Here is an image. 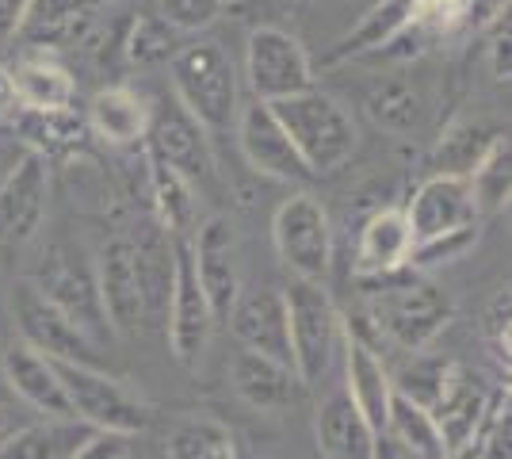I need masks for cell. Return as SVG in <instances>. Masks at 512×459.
I'll list each match as a JSON object with an SVG mask.
<instances>
[{
  "mask_svg": "<svg viewBox=\"0 0 512 459\" xmlns=\"http://www.w3.org/2000/svg\"><path fill=\"white\" fill-rule=\"evenodd\" d=\"M96 287L107 326L123 337H142L165 326L172 291V241L111 238L96 261Z\"/></svg>",
  "mask_w": 512,
  "mask_h": 459,
  "instance_id": "obj_1",
  "label": "cell"
},
{
  "mask_svg": "<svg viewBox=\"0 0 512 459\" xmlns=\"http://www.w3.org/2000/svg\"><path fill=\"white\" fill-rule=\"evenodd\" d=\"M363 291L360 322L375 337L406 352H421L451 322V299L417 268H398L375 280H356Z\"/></svg>",
  "mask_w": 512,
  "mask_h": 459,
  "instance_id": "obj_2",
  "label": "cell"
},
{
  "mask_svg": "<svg viewBox=\"0 0 512 459\" xmlns=\"http://www.w3.org/2000/svg\"><path fill=\"white\" fill-rule=\"evenodd\" d=\"M172 96L184 111L199 119L207 134L234 131L241 111V81H237L234 58L211 39L184 43L169 62Z\"/></svg>",
  "mask_w": 512,
  "mask_h": 459,
  "instance_id": "obj_3",
  "label": "cell"
},
{
  "mask_svg": "<svg viewBox=\"0 0 512 459\" xmlns=\"http://www.w3.org/2000/svg\"><path fill=\"white\" fill-rule=\"evenodd\" d=\"M272 115L279 119V127L287 131L291 146L299 150L306 161V169L314 176H329L348 165V157L356 153V123L341 100H333L321 88H306L295 96H283L268 104Z\"/></svg>",
  "mask_w": 512,
  "mask_h": 459,
  "instance_id": "obj_4",
  "label": "cell"
},
{
  "mask_svg": "<svg viewBox=\"0 0 512 459\" xmlns=\"http://www.w3.org/2000/svg\"><path fill=\"white\" fill-rule=\"evenodd\" d=\"M287 303V333H291V368L302 387L321 383L344 341V318L333 295L318 280H291L283 291Z\"/></svg>",
  "mask_w": 512,
  "mask_h": 459,
  "instance_id": "obj_5",
  "label": "cell"
},
{
  "mask_svg": "<svg viewBox=\"0 0 512 459\" xmlns=\"http://www.w3.org/2000/svg\"><path fill=\"white\" fill-rule=\"evenodd\" d=\"M50 364L58 372L65 402L77 421L107 433H123V437H138L150 429V406L138 402L119 379L104 375L96 364H77V360H50Z\"/></svg>",
  "mask_w": 512,
  "mask_h": 459,
  "instance_id": "obj_6",
  "label": "cell"
},
{
  "mask_svg": "<svg viewBox=\"0 0 512 459\" xmlns=\"http://www.w3.org/2000/svg\"><path fill=\"white\" fill-rule=\"evenodd\" d=\"M272 241L291 276L325 284L333 268V226H329L321 199H314L310 192L283 199L272 219Z\"/></svg>",
  "mask_w": 512,
  "mask_h": 459,
  "instance_id": "obj_7",
  "label": "cell"
},
{
  "mask_svg": "<svg viewBox=\"0 0 512 459\" xmlns=\"http://www.w3.org/2000/svg\"><path fill=\"white\" fill-rule=\"evenodd\" d=\"M214 326H218V318H214L211 303L195 280L192 249L184 238H172V291L169 310H165V333H169V349L176 356V364L195 368L211 345Z\"/></svg>",
  "mask_w": 512,
  "mask_h": 459,
  "instance_id": "obj_8",
  "label": "cell"
},
{
  "mask_svg": "<svg viewBox=\"0 0 512 459\" xmlns=\"http://www.w3.org/2000/svg\"><path fill=\"white\" fill-rule=\"evenodd\" d=\"M245 81L253 88V100L272 104L314 88V62L291 31L256 27L245 46Z\"/></svg>",
  "mask_w": 512,
  "mask_h": 459,
  "instance_id": "obj_9",
  "label": "cell"
},
{
  "mask_svg": "<svg viewBox=\"0 0 512 459\" xmlns=\"http://www.w3.org/2000/svg\"><path fill=\"white\" fill-rule=\"evenodd\" d=\"M146 150L165 161L169 169L184 176L188 184L199 180H211L214 173V157L207 131L199 127V119H192L184 104L176 96H161L150 104V131H146Z\"/></svg>",
  "mask_w": 512,
  "mask_h": 459,
  "instance_id": "obj_10",
  "label": "cell"
},
{
  "mask_svg": "<svg viewBox=\"0 0 512 459\" xmlns=\"http://www.w3.org/2000/svg\"><path fill=\"white\" fill-rule=\"evenodd\" d=\"M16 326L23 333V345L43 352L46 360H77V364H100V345L81 326H73L58 306L39 295L35 284H20L12 295Z\"/></svg>",
  "mask_w": 512,
  "mask_h": 459,
  "instance_id": "obj_11",
  "label": "cell"
},
{
  "mask_svg": "<svg viewBox=\"0 0 512 459\" xmlns=\"http://www.w3.org/2000/svg\"><path fill=\"white\" fill-rule=\"evenodd\" d=\"M188 249H192L195 280L203 287L214 318L226 322L230 306H234L237 295L245 291V287H241V241H237L234 222L222 219V215L207 219L195 230V238L188 241Z\"/></svg>",
  "mask_w": 512,
  "mask_h": 459,
  "instance_id": "obj_12",
  "label": "cell"
},
{
  "mask_svg": "<svg viewBox=\"0 0 512 459\" xmlns=\"http://www.w3.org/2000/svg\"><path fill=\"white\" fill-rule=\"evenodd\" d=\"M402 211H406L413 245L428 238H444V234H455V230H467V226H478V215H482L478 203H474L467 176L459 173H436L421 180L413 199Z\"/></svg>",
  "mask_w": 512,
  "mask_h": 459,
  "instance_id": "obj_13",
  "label": "cell"
},
{
  "mask_svg": "<svg viewBox=\"0 0 512 459\" xmlns=\"http://www.w3.org/2000/svg\"><path fill=\"white\" fill-rule=\"evenodd\" d=\"M234 134H237L241 153H245V161H249L260 176L287 180V184H306V180H314V173L306 169V161H302L299 150L291 146L287 131L279 127V119L272 115V108H268L264 100L241 104Z\"/></svg>",
  "mask_w": 512,
  "mask_h": 459,
  "instance_id": "obj_14",
  "label": "cell"
},
{
  "mask_svg": "<svg viewBox=\"0 0 512 459\" xmlns=\"http://www.w3.org/2000/svg\"><path fill=\"white\" fill-rule=\"evenodd\" d=\"M35 287H39L43 299H50V303L62 310L73 326L85 329L96 345L111 333L104 303H100V287H96V272L85 268L81 261H73V257H65V253H54V257L39 268Z\"/></svg>",
  "mask_w": 512,
  "mask_h": 459,
  "instance_id": "obj_15",
  "label": "cell"
},
{
  "mask_svg": "<svg viewBox=\"0 0 512 459\" xmlns=\"http://www.w3.org/2000/svg\"><path fill=\"white\" fill-rule=\"evenodd\" d=\"M46 199H50L46 157L27 150L12 176L0 184V245L4 249H23L43 230Z\"/></svg>",
  "mask_w": 512,
  "mask_h": 459,
  "instance_id": "obj_16",
  "label": "cell"
},
{
  "mask_svg": "<svg viewBox=\"0 0 512 459\" xmlns=\"http://www.w3.org/2000/svg\"><path fill=\"white\" fill-rule=\"evenodd\" d=\"M230 333L241 349L272 356L279 364H291V333H287V303L279 287H253L241 291L226 314Z\"/></svg>",
  "mask_w": 512,
  "mask_h": 459,
  "instance_id": "obj_17",
  "label": "cell"
},
{
  "mask_svg": "<svg viewBox=\"0 0 512 459\" xmlns=\"http://www.w3.org/2000/svg\"><path fill=\"white\" fill-rule=\"evenodd\" d=\"M486 410H490V394L482 391L478 375L463 368V364H451L448 375H444V387L436 394V402L428 406V414L440 429V440H444V452H463L474 444L482 421H486Z\"/></svg>",
  "mask_w": 512,
  "mask_h": 459,
  "instance_id": "obj_18",
  "label": "cell"
},
{
  "mask_svg": "<svg viewBox=\"0 0 512 459\" xmlns=\"http://www.w3.org/2000/svg\"><path fill=\"white\" fill-rule=\"evenodd\" d=\"M230 383H234L237 398L245 406H253L260 414H279L291 410L299 402L302 379L295 375L291 364H279L272 356L241 349L230 360Z\"/></svg>",
  "mask_w": 512,
  "mask_h": 459,
  "instance_id": "obj_19",
  "label": "cell"
},
{
  "mask_svg": "<svg viewBox=\"0 0 512 459\" xmlns=\"http://www.w3.org/2000/svg\"><path fill=\"white\" fill-rule=\"evenodd\" d=\"M344 394L367 417V425L375 433H383L386 410H390V398H394V379L386 372L379 349L352 337V333L344 337Z\"/></svg>",
  "mask_w": 512,
  "mask_h": 459,
  "instance_id": "obj_20",
  "label": "cell"
},
{
  "mask_svg": "<svg viewBox=\"0 0 512 459\" xmlns=\"http://www.w3.org/2000/svg\"><path fill=\"white\" fill-rule=\"evenodd\" d=\"M88 131L115 150H134L150 131V100L130 85H107L88 104Z\"/></svg>",
  "mask_w": 512,
  "mask_h": 459,
  "instance_id": "obj_21",
  "label": "cell"
},
{
  "mask_svg": "<svg viewBox=\"0 0 512 459\" xmlns=\"http://www.w3.org/2000/svg\"><path fill=\"white\" fill-rule=\"evenodd\" d=\"M409 249H413V234H409L406 211H402V207H383V211H375V215L367 219V226L360 230L352 280H375V276L406 268Z\"/></svg>",
  "mask_w": 512,
  "mask_h": 459,
  "instance_id": "obj_22",
  "label": "cell"
},
{
  "mask_svg": "<svg viewBox=\"0 0 512 459\" xmlns=\"http://www.w3.org/2000/svg\"><path fill=\"white\" fill-rule=\"evenodd\" d=\"M314 437L325 459H375V440L379 433L367 425V417L352 406L344 387L329 394L314 417Z\"/></svg>",
  "mask_w": 512,
  "mask_h": 459,
  "instance_id": "obj_23",
  "label": "cell"
},
{
  "mask_svg": "<svg viewBox=\"0 0 512 459\" xmlns=\"http://www.w3.org/2000/svg\"><path fill=\"white\" fill-rule=\"evenodd\" d=\"M0 368H4L8 387L20 394L27 406H35L46 417H73L62 383H58V372L43 352H35L31 345H12V349L0 352Z\"/></svg>",
  "mask_w": 512,
  "mask_h": 459,
  "instance_id": "obj_24",
  "label": "cell"
},
{
  "mask_svg": "<svg viewBox=\"0 0 512 459\" xmlns=\"http://www.w3.org/2000/svg\"><path fill=\"white\" fill-rule=\"evenodd\" d=\"M100 0H31L20 35L31 46H77L96 27Z\"/></svg>",
  "mask_w": 512,
  "mask_h": 459,
  "instance_id": "obj_25",
  "label": "cell"
},
{
  "mask_svg": "<svg viewBox=\"0 0 512 459\" xmlns=\"http://www.w3.org/2000/svg\"><path fill=\"white\" fill-rule=\"evenodd\" d=\"M413 20V0H379L360 16V23L333 43L325 54V66H341L352 58H379L386 46L394 43Z\"/></svg>",
  "mask_w": 512,
  "mask_h": 459,
  "instance_id": "obj_26",
  "label": "cell"
},
{
  "mask_svg": "<svg viewBox=\"0 0 512 459\" xmlns=\"http://www.w3.org/2000/svg\"><path fill=\"white\" fill-rule=\"evenodd\" d=\"M12 73V88H16V104L27 111H58V108H73L77 100V81L73 73L46 58V54H27L23 62H16Z\"/></svg>",
  "mask_w": 512,
  "mask_h": 459,
  "instance_id": "obj_27",
  "label": "cell"
},
{
  "mask_svg": "<svg viewBox=\"0 0 512 459\" xmlns=\"http://www.w3.org/2000/svg\"><path fill=\"white\" fill-rule=\"evenodd\" d=\"M12 134L39 157H65L81 150L88 138V123L73 108L58 111H27L16 108L12 115Z\"/></svg>",
  "mask_w": 512,
  "mask_h": 459,
  "instance_id": "obj_28",
  "label": "cell"
},
{
  "mask_svg": "<svg viewBox=\"0 0 512 459\" xmlns=\"http://www.w3.org/2000/svg\"><path fill=\"white\" fill-rule=\"evenodd\" d=\"M85 421L77 417H46L39 425L16 429L0 444V459H69V452L88 437Z\"/></svg>",
  "mask_w": 512,
  "mask_h": 459,
  "instance_id": "obj_29",
  "label": "cell"
},
{
  "mask_svg": "<svg viewBox=\"0 0 512 459\" xmlns=\"http://www.w3.org/2000/svg\"><path fill=\"white\" fill-rule=\"evenodd\" d=\"M142 157H146V180H150L153 215H157V222H161L165 234L184 238V234L192 230V219H195L192 184L176 173V169H169L165 161H157L146 146H142Z\"/></svg>",
  "mask_w": 512,
  "mask_h": 459,
  "instance_id": "obj_30",
  "label": "cell"
},
{
  "mask_svg": "<svg viewBox=\"0 0 512 459\" xmlns=\"http://www.w3.org/2000/svg\"><path fill=\"white\" fill-rule=\"evenodd\" d=\"M165 459H237L234 433L207 414L180 417L165 437Z\"/></svg>",
  "mask_w": 512,
  "mask_h": 459,
  "instance_id": "obj_31",
  "label": "cell"
},
{
  "mask_svg": "<svg viewBox=\"0 0 512 459\" xmlns=\"http://www.w3.org/2000/svg\"><path fill=\"white\" fill-rule=\"evenodd\" d=\"M386 437L394 444H402L406 452H413L417 459H448L444 452V440H440V429L428 414L425 406H417L413 398L394 391L390 398V410H386Z\"/></svg>",
  "mask_w": 512,
  "mask_h": 459,
  "instance_id": "obj_32",
  "label": "cell"
},
{
  "mask_svg": "<svg viewBox=\"0 0 512 459\" xmlns=\"http://www.w3.org/2000/svg\"><path fill=\"white\" fill-rule=\"evenodd\" d=\"M467 184L474 192L478 211H501L509 207V188H512V146L509 134H493L490 146L482 150V157L470 165Z\"/></svg>",
  "mask_w": 512,
  "mask_h": 459,
  "instance_id": "obj_33",
  "label": "cell"
},
{
  "mask_svg": "<svg viewBox=\"0 0 512 459\" xmlns=\"http://www.w3.org/2000/svg\"><path fill=\"white\" fill-rule=\"evenodd\" d=\"M363 108H367L371 123L379 131H390V134L417 131L421 119H425V100H421L417 85H409V81H379V85L367 92Z\"/></svg>",
  "mask_w": 512,
  "mask_h": 459,
  "instance_id": "obj_34",
  "label": "cell"
},
{
  "mask_svg": "<svg viewBox=\"0 0 512 459\" xmlns=\"http://www.w3.org/2000/svg\"><path fill=\"white\" fill-rule=\"evenodd\" d=\"M493 127H486L482 119H455L444 138H440V146H436V165H440V173H459L467 176L470 165L482 157V150L490 146L493 138Z\"/></svg>",
  "mask_w": 512,
  "mask_h": 459,
  "instance_id": "obj_35",
  "label": "cell"
},
{
  "mask_svg": "<svg viewBox=\"0 0 512 459\" xmlns=\"http://www.w3.org/2000/svg\"><path fill=\"white\" fill-rule=\"evenodd\" d=\"M176 35H180V31L169 27L161 16H138L134 27H130L127 43H123V54H127L130 66H138V69L161 66V62H172V54L180 50Z\"/></svg>",
  "mask_w": 512,
  "mask_h": 459,
  "instance_id": "obj_36",
  "label": "cell"
},
{
  "mask_svg": "<svg viewBox=\"0 0 512 459\" xmlns=\"http://www.w3.org/2000/svg\"><path fill=\"white\" fill-rule=\"evenodd\" d=\"M451 360H440V356H413V364H406L398 375H390L394 379V391L413 398L417 406H432L436 402V394L444 387V375H448Z\"/></svg>",
  "mask_w": 512,
  "mask_h": 459,
  "instance_id": "obj_37",
  "label": "cell"
},
{
  "mask_svg": "<svg viewBox=\"0 0 512 459\" xmlns=\"http://www.w3.org/2000/svg\"><path fill=\"white\" fill-rule=\"evenodd\" d=\"M470 16V0H413V27L425 35L428 43L448 39L451 31H459Z\"/></svg>",
  "mask_w": 512,
  "mask_h": 459,
  "instance_id": "obj_38",
  "label": "cell"
},
{
  "mask_svg": "<svg viewBox=\"0 0 512 459\" xmlns=\"http://www.w3.org/2000/svg\"><path fill=\"white\" fill-rule=\"evenodd\" d=\"M512 417H509V394L490 402L486 421L478 429V437L470 444L474 459H512Z\"/></svg>",
  "mask_w": 512,
  "mask_h": 459,
  "instance_id": "obj_39",
  "label": "cell"
},
{
  "mask_svg": "<svg viewBox=\"0 0 512 459\" xmlns=\"http://www.w3.org/2000/svg\"><path fill=\"white\" fill-rule=\"evenodd\" d=\"M222 4H226V0H157L161 20L169 23V27H176L180 35L211 27V23L222 16Z\"/></svg>",
  "mask_w": 512,
  "mask_h": 459,
  "instance_id": "obj_40",
  "label": "cell"
},
{
  "mask_svg": "<svg viewBox=\"0 0 512 459\" xmlns=\"http://www.w3.org/2000/svg\"><path fill=\"white\" fill-rule=\"evenodd\" d=\"M69 459H134V444L123 433L88 429V437L69 452Z\"/></svg>",
  "mask_w": 512,
  "mask_h": 459,
  "instance_id": "obj_41",
  "label": "cell"
},
{
  "mask_svg": "<svg viewBox=\"0 0 512 459\" xmlns=\"http://www.w3.org/2000/svg\"><path fill=\"white\" fill-rule=\"evenodd\" d=\"M490 73L493 81L509 85L512 77V31H509V12L493 20V39H490Z\"/></svg>",
  "mask_w": 512,
  "mask_h": 459,
  "instance_id": "obj_42",
  "label": "cell"
},
{
  "mask_svg": "<svg viewBox=\"0 0 512 459\" xmlns=\"http://www.w3.org/2000/svg\"><path fill=\"white\" fill-rule=\"evenodd\" d=\"M486 333H490L493 356L505 360V368H509V287L497 291L490 314H486Z\"/></svg>",
  "mask_w": 512,
  "mask_h": 459,
  "instance_id": "obj_43",
  "label": "cell"
},
{
  "mask_svg": "<svg viewBox=\"0 0 512 459\" xmlns=\"http://www.w3.org/2000/svg\"><path fill=\"white\" fill-rule=\"evenodd\" d=\"M27 4L31 0H0V43L16 39L20 35V23L27 16Z\"/></svg>",
  "mask_w": 512,
  "mask_h": 459,
  "instance_id": "obj_44",
  "label": "cell"
},
{
  "mask_svg": "<svg viewBox=\"0 0 512 459\" xmlns=\"http://www.w3.org/2000/svg\"><path fill=\"white\" fill-rule=\"evenodd\" d=\"M27 157V146H23L16 134H0V184L12 176V169Z\"/></svg>",
  "mask_w": 512,
  "mask_h": 459,
  "instance_id": "obj_45",
  "label": "cell"
},
{
  "mask_svg": "<svg viewBox=\"0 0 512 459\" xmlns=\"http://www.w3.org/2000/svg\"><path fill=\"white\" fill-rule=\"evenodd\" d=\"M16 108H20V104H16V88H12V73H8V69L0 66V123H4V119H12V115H16Z\"/></svg>",
  "mask_w": 512,
  "mask_h": 459,
  "instance_id": "obj_46",
  "label": "cell"
},
{
  "mask_svg": "<svg viewBox=\"0 0 512 459\" xmlns=\"http://www.w3.org/2000/svg\"><path fill=\"white\" fill-rule=\"evenodd\" d=\"M375 459H417V456H413V452H406L402 444H394L386 433H379V440H375Z\"/></svg>",
  "mask_w": 512,
  "mask_h": 459,
  "instance_id": "obj_47",
  "label": "cell"
},
{
  "mask_svg": "<svg viewBox=\"0 0 512 459\" xmlns=\"http://www.w3.org/2000/svg\"><path fill=\"white\" fill-rule=\"evenodd\" d=\"M448 459H474V452H470V448H463V452H451Z\"/></svg>",
  "mask_w": 512,
  "mask_h": 459,
  "instance_id": "obj_48",
  "label": "cell"
},
{
  "mask_svg": "<svg viewBox=\"0 0 512 459\" xmlns=\"http://www.w3.org/2000/svg\"><path fill=\"white\" fill-rule=\"evenodd\" d=\"M4 425H8V414H4V410H0V429H4Z\"/></svg>",
  "mask_w": 512,
  "mask_h": 459,
  "instance_id": "obj_49",
  "label": "cell"
},
{
  "mask_svg": "<svg viewBox=\"0 0 512 459\" xmlns=\"http://www.w3.org/2000/svg\"><path fill=\"white\" fill-rule=\"evenodd\" d=\"M161 459H165V456H161Z\"/></svg>",
  "mask_w": 512,
  "mask_h": 459,
  "instance_id": "obj_50",
  "label": "cell"
}]
</instances>
